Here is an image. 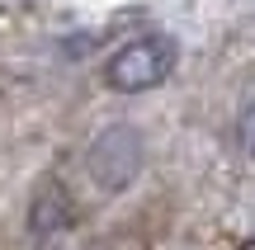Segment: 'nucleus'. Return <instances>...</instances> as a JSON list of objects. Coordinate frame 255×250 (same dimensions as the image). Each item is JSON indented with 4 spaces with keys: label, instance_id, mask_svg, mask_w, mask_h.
Masks as SVG:
<instances>
[{
    "label": "nucleus",
    "instance_id": "obj_1",
    "mask_svg": "<svg viewBox=\"0 0 255 250\" xmlns=\"http://www.w3.org/2000/svg\"><path fill=\"white\" fill-rule=\"evenodd\" d=\"M175 71V43L161 33H146V38H132V43H123L119 52H114L109 62V85L123 94H137V90H151V85H161L165 76Z\"/></svg>",
    "mask_w": 255,
    "mask_h": 250
},
{
    "label": "nucleus",
    "instance_id": "obj_2",
    "mask_svg": "<svg viewBox=\"0 0 255 250\" xmlns=\"http://www.w3.org/2000/svg\"><path fill=\"white\" fill-rule=\"evenodd\" d=\"M142 170V137L132 128H109L90 147V175L100 189H123Z\"/></svg>",
    "mask_w": 255,
    "mask_h": 250
},
{
    "label": "nucleus",
    "instance_id": "obj_3",
    "mask_svg": "<svg viewBox=\"0 0 255 250\" xmlns=\"http://www.w3.org/2000/svg\"><path fill=\"white\" fill-rule=\"evenodd\" d=\"M241 147H246V156L255 161V104L246 109V118H241Z\"/></svg>",
    "mask_w": 255,
    "mask_h": 250
}]
</instances>
